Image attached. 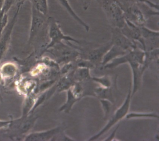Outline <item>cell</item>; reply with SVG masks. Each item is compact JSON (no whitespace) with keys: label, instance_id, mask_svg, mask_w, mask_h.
<instances>
[{"label":"cell","instance_id":"cell-1","mask_svg":"<svg viewBox=\"0 0 159 141\" xmlns=\"http://www.w3.org/2000/svg\"><path fill=\"white\" fill-rule=\"evenodd\" d=\"M132 97L133 96L132 95V84H131L126 98L125 99L122 104L111 114L109 118V119H108V121L104 126V128L96 134L90 137L88 140L94 141L98 139L107 132L113 126L116 125L120 121L122 120L125 117V116L129 113Z\"/></svg>","mask_w":159,"mask_h":141},{"label":"cell","instance_id":"cell-2","mask_svg":"<svg viewBox=\"0 0 159 141\" xmlns=\"http://www.w3.org/2000/svg\"><path fill=\"white\" fill-rule=\"evenodd\" d=\"M102 5L113 27L121 29L125 24L124 11L119 0H102Z\"/></svg>","mask_w":159,"mask_h":141},{"label":"cell","instance_id":"cell-3","mask_svg":"<svg viewBox=\"0 0 159 141\" xmlns=\"http://www.w3.org/2000/svg\"><path fill=\"white\" fill-rule=\"evenodd\" d=\"M48 35L50 42L47 45L46 50L53 48L56 45L63 43V41L73 42L80 44L82 42L70 36L65 35L61 29L59 23L52 17L48 18Z\"/></svg>","mask_w":159,"mask_h":141},{"label":"cell","instance_id":"cell-4","mask_svg":"<svg viewBox=\"0 0 159 141\" xmlns=\"http://www.w3.org/2000/svg\"><path fill=\"white\" fill-rule=\"evenodd\" d=\"M48 29V18L47 15L42 13L32 5L29 42L33 41L41 33Z\"/></svg>","mask_w":159,"mask_h":141},{"label":"cell","instance_id":"cell-5","mask_svg":"<svg viewBox=\"0 0 159 141\" xmlns=\"http://www.w3.org/2000/svg\"><path fill=\"white\" fill-rule=\"evenodd\" d=\"M23 4L24 3H17V9L15 11L12 18L9 22L2 34L0 36V59H1L2 57L3 56L2 55H4L9 47L14 28L16 24L18 14Z\"/></svg>","mask_w":159,"mask_h":141},{"label":"cell","instance_id":"cell-6","mask_svg":"<svg viewBox=\"0 0 159 141\" xmlns=\"http://www.w3.org/2000/svg\"><path fill=\"white\" fill-rule=\"evenodd\" d=\"M122 7L126 20L139 27L146 25L147 20L146 16L141 9L136 4L133 3L130 6L126 7L122 6Z\"/></svg>","mask_w":159,"mask_h":141},{"label":"cell","instance_id":"cell-7","mask_svg":"<svg viewBox=\"0 0 159 141\" xmlns=\"http://www.w3.org/2000/svg\"><path fill=\"white\" fill-rule=\"evenodd\" d=\"M111 33L112 37L111 42L112 45L119 47L126 52H129L138 47L137 43L126 37L123 34L120 29L112 27Z\"/></svg>","mask_w":159,"mask_h":141},{"label":"cell","instance_id":"cell-8","mask_svg":"<svg viewBox=\"0 0 159 141\" xmlns=\"http://www.w3.org/2000/svg\"><path fill=\"white\" fill-rule=\"evenodd\" d=\"M139 28L144 41L145 51L159 48V31L149 29L146 26Z\"/></svg>","mask_w":159,"mask_h":141},{"label":"cell","instance_id":"cell-9","mask_svg":"<svg viewBox=\"0 0 159 141\" xmlns=\"http://www.w3.org/2000/svg\"><path fill=\"white\" fill-rule=\"evenodd\" d=\"M111 46L112 44L110 41L103 46L92 49L87 52L85 57L83 58L89 60L95 66L101 65L103 57Z\"/></svg>","mask_w":159,"mask_h":141},{"label":"cell","instance_id":"cell-10","mask_svg":"<svg viewBox=\"0 0 159 141\" xmlns=\"http://www.w3.org/2000/svg\"><path fill=\"white\" fill-rule=\"evenodd\" d=\"M61 127H57L45 131L32 133L26 137L25 141H47L56 136L61 131Z\"/></svg>","mask_w":159,"mask_h":141},{"label":"cell","instance_id":"cell-11","mask_svg":"<svg viewBox=\"0 0 159 141\" xmlns=\"http://www.w3.org/2000/svg\"><path fill=\"white\" fill-rule=\"evenodd\" d=\"M127 53L128 52H126L119 47L115 45H112L103 57L101 65L102 66V67H103L104 66L106 65L112 60L122 55H124Z\"/></svg>","mask_w":159,"mask_h":141},{"label":"cell","instance_id":"cell-12","mask_svg":"<svg viewBox=\"0 0 159 141\" xmlns=\"http://www.w3.org/2000/svg\"><path fill=\"white\" fill-rule=\"evenodd\" d=\"M113 86L108 88H103L99 86L95 87L93 90L95 97H97L99 99L109 100L114 104L115 101L112 88Z\"/></svg>","mask_w":159,"mask_h":141},{"label":"cell","instance_id":"cell-13","mask_svg":"<svg viewBox=\"0 0 159 141\" xmlns=\"http://www.w3.org/2000/svg\"><path fill=\"white\" fill-rule=\"evenodd\" d=\"M59 3L69 13L70 15L79 23L83 27L85 30L87 31H89L90 30V27L87 24L85 23L81 18L76 13L74 10L70 6L68 0H57Z\"/></svg>","mask_w":159,"mask_h":141},{"label":"cell","instance_id":"cell-14","mask_svg":"<svg viewBox=\"0 0 159 141\" xmlns=\"http://www.w3.org/2000/svg\"><path fill=\"white\" fill-rule=\"evenodd\" d=\"M90 70L83 68H77L76 69H74L73 76L75 82H84L91 80L92 77Z\"/></svg>","mask_w":159,"mask_h":141},{"label":"cell","instance_id":"cell-15","mask_svg":"<svg viewBox=\"0 0 159 141\" xmlns=\"http://www.w3.org/2000/svg\"><path fill=\"white\" fill-rule=\"evenodd\" d=\"M79 101L80 100L73 95L70 90L69 89L67 90L66 101L60 108V111H64L65 113H69L74 105Z\"/></svg>","mask_w":159,"mask_h":141},{"label":"cell","instance_id":"cell-16","mask_svg":"<svg viewBox=\"0 0 159 141\" xmlns=\"http://www.w3.org/2000/svg\"><path fill=\"white\" fill-rule=\"evenodd\" d=\"M91 80L103 88H110L114 84V80H112L111 77L107 75L101 77H92Z\"/></svg>","mask_w":159,"mask_h":141},{"label":"cell","instance_id":"cell-17","mask_svg":"<svg viewBox=\"0 0 159 141\" xmlns=\"http://www.w3.org/2000/svg\"><path fill=\"white\" fill-rule=\"evenodd\" d=\"M127 119L132 118H152L159 119V116L155 112H148V113H143V112H131L128 113L125 116Z\"/></svg>","mask_w":159,"mask_h":141},{"label":"cell","instance_id":"cell-18","mask_svg":"<svg viewBox=\"0 0 159 141\" xmlns=\"http://www.w3.org/2000/svg\"><path fill=\"white\" fill-rule=\"evenodd\" d=\"M31 4L45 15L48 14V0H31Z\"/></svg>","mask_w":159,"mask_h":141},{"label":"cell","instance_id":"cell-19","mask_svg":"<svg viewBox=\"0 0 159 141\" xmlns=\"http://www.w3.org/2000/svg\"><path fill=\"white\" fill-rule=\"evenodd\" d=\"M103 108L104 114V120H108L111 115L114 104L106 99H99Z\"/></svg>","mask_w":159,"mask_h":141},{"label":"cell","instance_id":"cell-20","mask_svg":"<svg viewBox=\"0 0 159 141\" xmlns=\"http://www.w3.org/2000/svg\"><path fill=\"white\" fill-rule=\"evenodd\" d=\"M132 3L135 4H143L152 8L157 11H159V5L157 3H154L150 0H127Z\"/></svg>","mask_w":159,"mask_h":141},{"label":"cell","instance_id":"cell-21","mask_svg":"<svg viewBox=\"0 0 159 141\" xmlns=\"http://www.w3.org/2000/svg\"><path fill=\"white\" fill-rule=\"evenodd\" d=\"M119 126L117 127V128L115 129V130L112 132V133L110 135L108 136V137H107L106 139H105V141H111L112 140V138H114L115 137V134H116V132H117V130H118V128H119Z\"/></svg>","mask_w":159,"mask_h":141},{"label":"cell","instance_id":"cell-22","mask_svg":"<svg viewBox=\"0 0 159 141\" xmlns=\"http://www.w3.org/2000/svg\"><path fill=\"white\" fill-rule=\"evenodd\" d=\"M11 122V121H0V128H2V127L7 126L8 124H10Z\"/></svg>","mask_w":159,"mask_h":141},{"label":"cell","instance_id":"cell-23","mask_svg":"<svg viewBox=\"0 0 159 141\" xmlns=\"http://www.w3.org/2000/svg\"><path fill=\"white\" fill-rule=\"evenodd\" d=\"M4 1H5V0H0V11H1L2 9V6H3V4H4Z\"/></svg>","mask_w":159,"mask_h":141},{"label":"cell","instance_id":"cell-24","mask_svg":"<svg viewBox=\"0 0 159 141\" xmlns=\"http://www.w3.org/2000/svg\"><path fill=\"white\" fill-rule=\"evenodd\" d=\"M84 8H88V4H89V1L90 0H84Z\"/></svg>","mask_w":159,"mask_h":141}]
</instances>
